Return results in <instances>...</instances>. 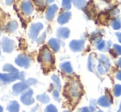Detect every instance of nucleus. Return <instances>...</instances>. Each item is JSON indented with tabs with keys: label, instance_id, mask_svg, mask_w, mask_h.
Here are the masks:
<instances>
[{
	"label": "nucleus",
	"instance_id": "a878e982",
	"mask_svg": "<svg viewBox=\"0 0 121 112\" xmlns=\"http://www.w3.org/2000/svg\"><path fill=\"white\" fill-rule=\"evenodd\" d=\"M45 112H58V110L54 105H49L45 110Z\"/></svg>",
	"mask_w": 121,
	"mask_h": 112
},
{
	"label": "nucleus",
	"instance_id": "c756f323",
	"mask_svg": "<svg viewBox=\"0 0 121 112\" xmlns=\"http://www.w3.org/2000/svg\"><path fill=\"white\" fill-rule=\"evenodd\" d=\"M53 96H54V98L56 101H59V93L58 90H54V91H53Z\"/></svg>",
	"mask_w": 121,
	"mask_h": 112
},
{
	"label": "nucleus",
	"instance_id": "bb28decb",
	"mask_svg": "<svg viewBox=\"0 0 121 112\" xmlns=\"http://www.w3.org/2000/svg\"><path fill=\"white\" fill-rule=\"evenodd\" d=\"M73 3H74L75 6L78 7V8H83V7L86 5V4H85V3H86V2H85V1H74Z\"/></svg>",
	"mask_w": 121,
	"mask_h": 112
},
{
	"label": "nucleus",
	"instance_id": "dca6fc26",
	"mask_svg": "<svg viewBox=\"0 0 121 112\" xmlns=\"http://www.w3.org/2000/svg\"><path fill=\"white\" fill-rule=\"evenodd\" d=\"M20 106L17 101H13L10 102V104L8 106V110L9 112H19Z\"/></svg>",
	"mask_w": 121,
	"mask_h": 112
},
{
	"label": "nucleus",
	"instance_id": "cd10ccee",
	"mask_svg": "<svg viewBox=\"0 0 121 112\" xmlns=\"http://www.w3.org/2000/svg\"><path fill=\"white\" fill-rule=\"evenodd\" d=\"M62 6H63V8H65V9H67V10H69V9H70V8H71V2L70 1H63L62 2Z\"/></svg>",
	"mask_w": 121,
	"mask_h": 112
},
{
	"label": "nucleus",
	"instance_id": "0eeeda50",
	"mask_svg": "<svg viewBox=\"0 0 121 112\" xmlns=\"http://www.w3.org/2000/svg\"><path fill=\"white\" fill-rule=\"evenodd\" d=\"M15 63H16L18 66H20V67L27 69V68L30 66V57H28L27 55H19L16 58V59H15Z\"/></svg>",
	"mask_w": 121,
	"mask_h": 112
},
{
	"label": "nucleus",
	"instance_id": "c85d7f7f",
	"mask_svg": "<svg viewBox=\"0 0 121 112\" xmlns=\"http://www.w3.org/2000/svg\"><path fill=\"white\" fill-rule=\"evenodd\" d=\"M114 51L116 52L117 55H121V46L119 45H114Z\"/></svg>",
	"mask_w": 121,
	"mask_h": 112
},
{
	"label": "nucleus",
	"instance_id": "2eb2a0df",
	"mask_svg": "<svg viewBox=\"0 0 121 112\" xmlns=\"http://www.w3.org/2000/svg\"><path fill=\"white\" fill-rule=\"evenodd\" d=\"M49 45L53 49V50L55 52H57L58 50H59L60 48V45H59V41L57 40V39H54V38H52L49 40L48 42Z\"/></svg>",
	"mask_w": 121,
	"mask_h": 112
},
{
	"label": "nucleus",
	"instance_id": "ea45409f",
	"mask_svg": "<svg viewBox=\"0 0 121 112\" xmlns=\"http://www.w3.org/2000/svg\"><path fill=\"white\" fill-rule=\"evenodd\" d=\"M64 112H69V111H64Z\"/></svg>",
	"mask_w": 121,
	"mask_h": 112
},
{
	"label": "nucleus",
	"instance_id": "aec40b11",
	"mask_svg": "<svg viewBox=\"0 0 121 112\" xmlns=\"http://www.w3.org/2000/svg\"><path fill=\"white\" fill-rule=\"evenodd\" d=\"M3 71H6V72L10 73H18L17 69L16 68L13 67V65L9 64H5V65H3Z\"/></svg>",
	"mask_w": 121,
	"mask_h": 112
},
{
	"label": "nucleus",
	"instance_id": "ddd939ff",
	"mask_svg": "<svg viewBox=\"0 0 121 112\" xmlns=\"http://www.w3.org/2000/svg\"><path fill=\"white\" fill-rule=\"evenodd\" d=\"M70 17H71V13L69 12H66V13H64L59 15V17H58V22L59 24L63 25L64 23L68 22L69 21V19H70Z\"/></svg>",
	"mask_w": 121,
	"mask_h": 112
},
{
	"label": "nucleus",
	"instance_id": "f8f14e48",
	"mask_svg": "<svg viewBox=\"0 0 121 112\" xmlns=\"http://www.w3.org/2000/svg\"><path fill=\"white\" fill-rule=\"evenodd\" d=\"M57 10H58V6L55 4H53V5H51L50 7H49L48 9H47V12H46L47 20H49V21L52 20L53 18H54Z\"/></svg>",
	"mask_w": 121,
	"mask_h": 112
},
{
	"label": "nucleus",
	"instance_id": "a211bd4d",
	"mask_svg": "<svg viewBox=\"0 0 121 112\" xmlns=\"http://www.w3.org/2000/svg\"><path fill=\"white\" fill-rule=\"evenodd\" d=\"M17 27H18L17 22L16 21H12L7 24L6 30H7V31H8V32H12V31H14Z\"/></svg>",
	"mask_w": 121,
	"mask_h": 112
},
{
	"label": "nucleus",
	"instance_id": "72a5a7b5",
	"mask_svg": "<svg viewBox=\"0 0 121 112\" xmlns=\"http://www.w3.org/2000/svg\"><path fill=\"white\" fill-rule=\"evenodd\" d=\"M116 35L118 36V40H119V41L121 43V33H117L116 34Z\"/></svg>",
	"mask_w": 121,
	"mask_h": 112
},
{
	"label": "nucleus",
	"instance_id": "393cba45",
	"mask_svg": "<svg viewBox=\"0 0 121 112\" xmlns=\"http://www.w3.org/2000/svg\"><path fill=\"white\" fill-rule=\"evenodd\" d=\"M112 27L115 30H118L121 27V22L118 19H115V21L112 22Z\"/></svg>",
	"mask_w": 121,
	"mask_h": 112
},
{
	"label": "nucleus",
	"instance_id": "7c9ffc66",
	"mask_svg": "<svg viewBox=\"0 0 121 112\" xmlns=\"http://www.w3.org/2000/svg\"><path fill=\"white\" fill-rule=\"evenodd\" d=\"M45 35H46V33H44L43 35H41V36L40 37V38H38V40H37V42H38V43H43L44 42V40H45Z\"/></svg>",
	"mask_w": 121,
	"mask_h": 112
},
{
	"label": "nucleus",
	"instance_id": "9b49d317",
	"mask_svg": "<svg viewBox=\"0 0 121 112\" xmlns=\"http://www.w3.org/2000/svg\"><path fill=\"white\" fill-rule=\"evenodd\" d=\"M69 47L73 51H81L84 47L83 40H72L69 44Z\"/></svg>",
	"mask_w": 121,
	"mask_h": 112
},
{
	"label": "nucleus",
	"instance_id": "473e14b6",
	"mask_svg": "<svg viewBox=\"0 0 121 112\" xmlns=\"http://www.w3.org/2000/svg\"><path fill=\"white\" fill-rule=\"evenodd\" d=\"M116 78L121 81V70L119 71V72L117 73V74H116Z\"/></svg>",
	"mask_w": 121,
	"mask_h": 112
},
{
	"label": "nucleus",
	"instance_id": "5701e85b",
	"mask_svg": "<svg viewBox=\"0 0 121 112\" xmlns=\"http://www.w3.org/2000/svg\"><path fill=\"white\" fill-rule=\"evenodd\" d=\"M114 95L115 96H117V97L121 95V85L120 84L115 85V88H114Z\"/></svg>",
	"mask_w": 121,
	"mask_h": 112
},
{
	"label": "nucleus",
	"instance_id": "f3484780",
	"mask_svg": "<svg viewBox=\"0 0 121 112\" xmlns=\"http://www.w3.org/2000/svg\"><path fill=\"white\" fill-rule=\"evenodd\" d=\"M60 68L64 72L67 73H73V68L69 62H64L61 64Z\"/></svg>",
	"mask_w": 121,
	"mask_h": 112
},
{
	"label": "nucleus",
	"instance_id": "4468645a",
	"mask_svg": "<svg viewBox=\"0 0 121 112\" xmlns=\"http://www.w3.org/2000/svg\"><path fill=\"white\" fill-rule=\"evenodd\" d=\"M69 29L66 28V27H62L58 29L57 30V35L59 38H63V39H66L69 36Z\"/></svg>",
	"mask_w": 121,
	"mask_h": 112
},
{
	"label": "nucleus",
	"instance_id": "f704fd0d",
	"mask_svg": "<svg viewBox=\"0 0 121 112\" xmlns=\"http://www.w3.org/2000/svg\"><path fill=\"white\" fill-rule=\"evenodd\" d=\"M118 65H119V67L121 68V58L119 59V61H118Z\"/></svg>",
	"mask_w": 121,
	"mask_h": 112
},
{
	"label": "nucleus",
	"instance_id": "58836bf2",
	"mask_svg": "<svg viewBox=\"0 0 121 112\" xmlns=\"http://www.w3.org/2000/svg\"><path fill=\"white\" fill-rule=\"evenodd\" d=\"M97 112H103V111H97Z\"/></svg>",
	"mask_w": 121,
	"mask_h": 112
},
{
	"label": "nucleus",
	"instance_id": "423d86ee",
	"mask_svg": "<svg viewBox=\"0 0 121 112\" xmlns=\"http://www.w3.org/2000/svg\"><path fill=\"white\" fill-rule=\"evenodd\" d=\"M2 48L3 50L6 53H11L13 51L15 47V43L13 40L8 39V37H3L1 41Z\"/></svg>",
	"mask_w": 121,
	"mask_h": 112
},
{
	"label": "nucleus",
	"instance_id": "1a4fd4ad",
	"mask_svg": "<svg viewBox=\"0 0 121 112\" xmlns=\"http://www.w3.org/2000/svg\"><path fill=\"white\" fill-rule=\"evenodd\" d=\"M109 68H110V62L109 59L107 58H105V56H101V59L100 60V64H99L98 69L100 71V73H104L106 71H108Z\"/></svg>",
	"mask_w": 121,
	"mask_h": 112
},
{
	"label": "nucleus",
	"instance_id": "4be33fe9",
	"mask_svg": "<svg viewBox=\"0 0 121 112\" xmlns=\"http://www.w3.org/2000/svg\"><path fill=\"white\" fill-rule=\"evenodd\" d=\"M52 80L54 81V83H55V86H56V89L55 90H58V91H59V89H60V87H61L59 78L56 75H53L52 76Z\"/></svg>",
	"mask_w": 121,
	"mask_h": 112
},
{
	"label": "nucleus",
	"instance_id": "7ed1b4c3",
	"mask_svg": "<svg viewBox=\"0 0 121 112\" xmlns=\"http://www.w3.org/2000/svg\"><path fill=\"white\" fill-rule=\"evenodd\" d=\"M39 61L46 64H50L54 62L52 54H51L50 50L46 46H44L40 50V56H39Z\"/></svg>",
	"mask_w": 121,
	"mask_h": 112
},
{
	"label": "nucleus",
	"instance_id": "e433bc0d",
	"mask_svg": "<svg viewBox=\"0 0 121 112\" xmlns=\"http://www.w3.org/2000/svg\"><path fill=\"white\" fill-rule=\"evenodd\" d=\"M118 112H121V103H120V109H119Z\"/></svg>",
	"mask_w": 121,
	"mask_h": 112
},
{
	"label": "nucleus",
	"instance_id": "2f4dec72",
	"mask_svg": "<svg viewBox=\"0 0 121 112\" xmlns=\"http://www.w3.org/2000/svg\"><path fill=\"white\" fill-rule=\"evenodd\" d=\"M93 108L91 107H84L82 110V112H93Z\"/></svg>",
	"mask_w": 121,
	"mask_h": 112
},
{
	"label": "nucleus",
	"instance_id": "b1692460",
	"mask_svg": "<svg viewBox=\"0 0 121 112\" xmlns=\"http://www.w3.org/2000/svg\"><path fill=\"white\" fill-rule=\"evenodd\" d=\"M96 47L98 50H103L105 49V47H106V42L103 41V40H99V42L96 44Z\"/></svg>",
	"mask_w": 121,
	"mask_h": 112
},
{
	"label": "nucleus",
	"instance_id": "c9c22d12",
	"mask_svg": "<svg viewBox=\"0 0 121 112\" xmlns=\"http://www.w3.org/2000/svg\"><path fill=\"white\" fill-rule=\"evenodd\" d=\"M0 112H3V107H2L1 106H0Z\"/></svg>",
	"mask_w": 121,
	"mask_h": 112
},
{
	"label": "nucleus",
	"instance_id": "6e6552de",
	"mask_svg": "<svg viewBox=\"0 0 121 112\" xmlns=\"http://www.w3.org/2000/svg\"><path fill=\"white\" fill-rule=\"evenodd\" d=\"M33 95V91L30 89H28L22 93L21 96V101L26 106H30V105L33 104L34 103V99L32 97Z\"/></svg>",
	"mask_w": 121,
	"mask_h": 112
},
{
	"label": "nucleus",
	"instance_id": "f03ea898",
	"mask_svg": "<svg viewBox=\"0 0 121 112\" xmlns=\"http://www.w3.org/2000/svg\"><path fill=\"white\" fill-rule=\"evenodd\" d=\"M25 73L18 72L13 73H0V80L3 81L5 83H9L15 80H24Z\"/></svg>",
	"mask_w": 121,
	"mask_h": 112
},
{
	"label": "nucleus",
	"instance_id": "412c9836",
	"mask_svg": "<svg viewBox=\"0 0 121 112\" xmlns=\"http://www.w3.org/2000/svg\"><path fill=\"white\" fill-rule=\"evenodd\" d=\"M36 99L38 100L39 101H40L41 103H43V104L49 103V97L45 93L41 94V95H38V96H36Z\"/></svg>",
	"mask_w": 121,
	"mask_h": 112
},
{
	"label": "nucleus",
	"instance_id": "a19ab883",
	"mask_svg": "<svg viewBox=\"0 0 121 112\" xmlns=\"http://www.w3.org/2000/svg\"><path fill=\"white\" fill-rule=\"evenodd\" d=\"M0 55H1V51H0Z\"/></svg>",
	"mask_w": 121,
	"mask_h": 112
},
{
	"label": "nucleus",
	"instance_id": "f257e3e1",
	"mask_svg": "<svg viewBox=\"0 0 121 112\" xmlns=\"http://www.w3.org/2000/svg\"><path fill=\"white\" fill-rule=\"evenodd\" d=\"M35 83H36V80L35 78H29L26 80L25 82H21L13 85V91L15 94L18 95L22 91H26V90H28L29 86H31V85H34Z\"/></svg>",
	"mask_w": 121,
	"mask_h": 112
},
{
	"label": "nucleus",
	"instance_id": "6ab92c4d",
	"mask_svg": "<svg viewBox=\"0 0 121 112\" xmlns=\"http://www.w3.org/2000/svg\"><path fill=\"white\" fill-rule=\"evenodd\" d=\"M98 104L101 106H104V107H107L110 105V101H109L107 96H101L100 98H99Z\"/></svg>",
	"mask_w": 121,
	"mask_h": 112
},
{
	"label": "nucleus",
	"instance_id": "4c0bfd02",
	"mask_svg": "<svg viewBox=\"0 0 121 112\" xmlns=\"http://www.w3.org/2000/svg\"><path fill=\"white\" fill-rule=\"evenodd\" d=\"M6 3H13V1H7Z\"/></svg>",
	"mask_w": 121,
	"mask_h": 112
},
{
	"label": "nucleus",
	"instance_id": "39448f33",
	"mask_svg": "<svg viewBox=\"0 0 121 112\" xmlns=\"http://www.w3.org/2000/svg\"><path fill=\"white\" fill-rule=\"evenodd\" d=\"M42 28H43V24L40 22L34 23V24H32L30 26V31H29V37H30L32 41H35L36 40L39 32Z\"/></svg>",
	"mask_w": 121,
	"mask_h": 112
},
{
	"label": "nucleus",
	"instance_id": "20e7f679",
	"mask_svg": "<svg viewBox=\"0 0 121 112\" xmlns=\"http://www.w3.org/2000/svg\"><path fill=\"white\" fill-rule=\"evenodd\" d=\"M68 95L73 100H78L81 95V87L77 82H72L68 87Z\"/></svg>",
	"mask_w": 121,
	"mask_h": 112
},
{
	"label": "nucleus",
	"instance_id": "9d476101",
	"mask_svg": "<svg viewBox=\"0 0 121 112\" xmlns=\"http://www.w3.org/2000/svg\"><path fill=\"white\" fill-rule=\"evenodd\" d=\"M21 9L26 15H30L33 12V6L29 1H23L21 3Z\"/></svg>",
	"mask_w": 121,
	"mask_h": 112
}]
</instances>
